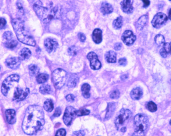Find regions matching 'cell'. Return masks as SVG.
I'll return each mask as SVG.
<instances>
[{"label":"cell","mask_w":171,"mask_h":136,"mask_svg":"<svg viewBox=\"0 0 171 136\" xmlns=\"http://www.w3.org/2000/svg\"><path fill=\"white\" fill-rule=\"evenodd\" d=\"M170 1H171V0H170Z\"/></svg>","instance_id":"obj_52"},{"label":"cell","mask_w":171,"mask_h":136,"mask_svg":"<svg viewBox=\"0 0 171 136\" xmlns=\"http://www.w3.org/2000/svg\"><path fill=\"white\" fill-rule=\"evenodd\" d=\"M48 78L49 75L48 74L44 73L38 74L37 76V82L38 84H44L48 80Z\"/></svg>","instance_id":"obj_27"},{"label":"cell","mask_w":171,"mask_h":136,"mask_svg":"<svg viewBox=\"0 0 171 136\" xmlns=\"http://www.w3.org/2000/svg\"><path fill=\"white\" fill-rule=\"evenodd\" d=\"M66 99L68 102H73L75 100V97L73 95H72V94H69V95H67L66 97Z\"/></svg>","instance_id":"obj_40"},{"label":"cell","mask_w":171,"mask_h":136,"mask_svg":"<svg viewBox=\"0 0 171 136\" xmlns=\"http://www.w3.org/2000/svg\"><path fill=\"white\" fill-rule=\"evenodd\" d=\"M116 109V104L114 102H111L108 104L107 113L105 116V120H108L113 116Z\"/></svg>","instance_id":"obj_19"},{"label":"cell","mask_w":171,"mask_h":136,"mask_svg":"<svg viewBox=\"0 0 171 136\" xmlns=\"http://www.w3.org/2000/svg\"><path fill=\"white\" fill-rule=\"evenodd\" d=\"M30 75L32 76H34L38 74L39 72V68L35 65H30L29 66Z\"/></svg>","instance_id":"obj_28"},{"label":"cell","mask_w":171,"mask_h":136,"mask_svg":"<svg viewBox=\"0 0 171 136\" xmlns=\"http://www.w3.org/2000/svg\"><path fill=\"white\" fill-rule=\"evenodd\" d=\"M100 10L104 15H106L112 13L113 11V8L112 5L109 3L103 2L102 3Z\"/></svg>","instance_id":"obj_21"},{"label":"cell","mask_w":171,"mask_h":136,"mask_svg":"<svg viewBox=\"0 0 171 136\" xmlns=\"http://www.w3.org/2000/svg\"><path fill=\"white\" fill-rule=\"evenodd\" d=\"M78 49L75 46H72L71 47L68 48V52L70 56H76L78 53Z\"/></svg>","instance_id":"obj_34"},{"label":"cell","mask_w":171,"mask_h":136,"mask_svg":"<svg viewBox=\"0 0 171 136\" xmlns=\"http://www.w3.org/2000/svg\"><path fill=\"white\" fill-rule=\"evenodd\" d=\"M20 80V76L17 74H13L6 78L3 81L2 85L1 91L4 96H7L9 90L12 86L13 82H18Z\"/></svg>","instance_id":"obj_7"},{"label":"cell","mask_w":171,"mask_h":136,"mask_svg":"<svg viewBox=\"0 0 171 136\" xmlns=\"http://www.w3.org/2000/svg\"><path fill=\"white\" fill-rule=\"evenodd\" d=\"M87 58L90 62V67L93 70H98L102 67V65L98 58V56L93 52L89 53Z\"/></svg>","instance_id":"obj_11"},{"label":"cell","mask_w":171,"mask_h":136,"mask_svg":"<svg viewBox=\"0 0 171 136\" xmlns=\"http://www.w3.org/2000/svg\"><path fill=\"white\" fill-rule=\"evenodd\" d=\"M143 2V7H147L150 5V2L149 0H142Z\"/></svg>","instance_id":"obj_47"},{"label":"cell","mask_w":171,"mask_h":136,"mask_svg":"<svg viewBox=\"0 0 171 136\" xmlns=\"http://www.w3.org/2000/svg\"><path fill=\"white\" fill-rule=\"evenodd\" d=\"M5 46L7 48L13 49L17 46L18 41L16 40H12L9 41L4 42Z\"/></svg>","instance_id":"obj_31"},{"label":"cell","mask_w":171,"mask_h":136,"mask_svg":"<svg viewBox=\"0 0 171 136\" xmlns=\"http://www.w3.org/2000/svg\"><path fill=\"white\" fill-rule=\"evenodd\" d=\"M12 25L19 41L27 45L36 46V41L28 32L26 30L23 20L20 18L13 19L12 21Z\"/></svg>","instance_id":"obj_3"},{"label":"cell","mask_w":171,"mask_h":136,"mask_svg":"<svg viewBox=\"0 0 171 136\" xmlns=\"http://www.w3.org/2000/svg\"><path fill=\"white\" fill-rule=\"evenodd\" d=\"M45 124L44 113L38 105H30L27 108L22 124V129L27 135H34L42 129Z\"/></svg>","instance_id":"obj_1"},{"label":"cell","mask_w":171,"mask_h":136,"mask_svg":"<svg viewBox=\"0 0 171 136\" xmlns=\"http://www.w3.org/2000/svg\"><path fill=\"white\" fill-rule=\"evenodd\" d=\"M37 1L33 4V9L43 23H49L53 19L59 17L60 8L58 6L44 7L39 0Z\"/></svg>","instance_id":"obj_2"},{"label":"cell","mask_w":171,"mask_h":136,"mask_svg":"<svg viewBox=\"0 0 171 136\" xmlns=\"http://www.w3.org/2000/svg\"><path fill=\"white\" fill-rule=\"evenodd\" d=\"M5 64L8 68L12 69H17L20 66L21 60L18 57H11L7 58L5 61Z\"/></svg>","instance_id":"obj_14"},{"label":"cell","mask_w":171,"mask_h":136,"mask_svg":"<svg viewBox=\"0 0 171 136\" xmlns=\"http://www.w3.org/2000/svg\"><path fill=\"white\" fill-rule=\"evenodd\" d=\"M29 93V89L28 88H26L25 90H24L17 87L15 89L13 100L16 101L23 100L24 99H25Z\"/></svg>","instance_id":"obj_10"},{"label":"cell","mask_w":171,"mask_h":136,"mask_svg":"<svg viewBox=\"0 0 171 136\" xmlns=\"http://www.w3.org/2000/svg\"><path fill=\"white\" fill-rule=\"evenodd\" d=\"M78 81V76L76 74H71L67 82V86L69 88H74L77 85Z\"/></svg>","instance_id":"obj_23"},{"label":"cell","mask_w":171,"mask_h":136,"mask_svg":"<svg viewBox=\"0 0 171 136\" xmlns=\"http://www.w3.org/2000/svg\"><path fill=\"white\" fill-rule=\"evenodd\" d=\"M147 108L148 111H150L151 112H156L157 109V105L152 101L148 102V104H147Z\"/></svg>","instance_id":"obj_33"},{"label":"cell","mask_w":171,"mask_h":136,"mask_svg":"<svg viewBox=\"0 0 171 136\" xmlns=\"http://www.w3.org/2000/svg\"><path fill=\"white\" fill-rule=\"evenodd\" d=\"M133 0H123L120 3L122 9L124 13L130 14L133 11Z\"/></svg>","instance_id":"obj_15"},{"label":"cell","mask_w":171,"mask_h":136,"mask_svg":"<svg viewBox=\"0 0 171 136\" xmlns=\"http://www.w3.org/2000/svg\"><path fill=\"white\" fill-rule=\"evenodd\" d=\"M92 38L96 44H99L102 41V31L99 29H95L93 32Z\"/></svg>","instance_id":"obj_20"},{"label":"cell","mask_w":171,"mask_h":136,"mask_svg":"<svg viewBox=\"0 0 171 136\" xmlns=\"http://www.w3.org/2000/svg\"><path fill=\"white\" fill-rule=\"evenodd\" d=\"M6 120L8 124H13L16 121V112L13 109H8L5 112Z\"/></svg>","instance_id":"obj_16"},{"label":"cell","mask_w":171,"mask_h":136,"mask_svg":"<svg viewBox=\"0 0 171 136\" xmlns=\"http://www.w3.org/2000/svg\"><path fill=\"white\" fill-rule=\"evenodd\" d=\"M105 58L108 62L114 63L116 61V53L114 51H109L105 54Z\"/></svg>","instance_id":"obj_24"},{"label":"cell","mask_w":171,"mask_h":136,"mask_svg":"<svg viewBox=\"0 0 171 136\" xmlns=\"http://www.w3.org/2000/svg\"><path fill=\"white\" fill-rule=\"evenodd\" d=\"M122 39L124 44L130 46L132 45L135 41L136 36L132 31L126 30L122 35Z\"/></svg>","instance_id":"obj_12"},{"label":"cell","mask_w":171,"mask_h":136,"mask_svg":"<svg viewBox=\"0 0 171 136\" xmlns=\"http://www.w3.org/2000/svg\"><path fill=\"white\" fill-rule=\"evenodd\" d=\"M67 78V74L65 70L58 69L53 73V81L55 88L60 89L64 86Z\"/></svg>","instance_id":"obj_5"},{"label":"cell","mask_w":171,"mask_h":136,"mask_svg":"<svg viewBox=\"0 0 171 136\" xmlns=\"http://www.w3.org/2000/svg\"><path fill=\"white\" fill-rule=\"evenodd\" d=\"M118 63L120 66H125L127 64V61L125 58H120V60H119Z\"/></svg>","instance_id":"obj_44"},{"label":"cell","mask_w":171,"mask_h":136,"mask_svg":"<svg viewBox=\"0 0 171 136\" xmlns=\"http://www.w3.org/2000/svg\"><path fill=\"white\" fill-rule=\"evenodd\" d=\"M31 55V51L27 48H24L21 50L19 53V57L21 61L27 60L29 58Z\"/></svg>","instance_id":"obj_22"},{"label":"cell","mask_w":171,"mask_h":136,"mask_svg":"<svg viewBox=\"0 0 171 136\" xmlns=\"http://www.w3.org/2000/svg\"><path fill=\"white\" fill-rule=\"evenodd\" d=\"M66 134V132L65 129H61L57 131V133L55 134V136H65Z\"/></svg>","instance_id":"obj_38"},{"label":"cell","mask_w":171,"mask_h":136,"mask_svg":"<svg viewBox=\"0 0 171 136\" xmlns=\"http://www.w3.org/2000/svg\"><path fill=\"white\" fill-rule=\"evenodd\" d=\"M78 37L79 38V40H80V41H82V42H84L86 41V37L85 34L81 32L79 33L78 34Z\"/></svg>","instance_id":"obj_41"},{"label":"cell","mask_w":171,"mask_h":136,"mask_svg":"<svg viewBox=\"0 0 171 136\" xmlns=\"http://www.w3.org/2000/svg\"><path fill=\"white\" fill-rule=\"evenodd\" d=\"M148 20V17L147 15L142 16L135 23V27L137 30H142L147 24Z\"/></svg>","instance_id":"obj_17"},{"label":"cell","mask_w":171,"mask_h":136,"mask_svg":"<svg viewBox=\"0 0 171 136\" xmlns=\"http://www.w3.org/2000/svg\"><path fill=\"white\" fill-rule=\"evenodd\" d=\"M168 18L171 20V9H170L169 13H168Z\"/></svg>","instance_id":"obj_49"},{"label":"cell","mask_w":171,"mask_h":136,"mask_svg":"<svg viewBox=\"0 0 171 136\" xmlns=\"http://www.w3.org/2000/svg\"><path fill=\"white\" fill-rule=\"evenodd\" d=\"M44 46L48 53L53 52L58 46V43L52 38H48L44 41Z\"/></svg>","instance_id":"obj_13"},{"label":"cell","mask_w":171,"mask_h":136,"mask_svg":"<svg viewBox=\"0 0 171 136\" xmlns=\"http://www.w3.org/2000/svg\"><path fill=\"white\" fill-rule=\"evenodd\" d=\"M168 17L163 13H158L156 14L152 21V24L153 27L158 28L167 21Z\"/></svg>","instance_id":"obj_9"},{"label":"cell","mask_w":171,"mask_h":136,"mask_svg":"<svg viewBox=\"0 0 171 136\" xmlns=\"http://www.w3.org/2000/svg\"><path fill=\"white\" fill-rule=\"evenodd\" d=\"M155 41L156 45L159 47L163 45L165 42L164 36L161 34H158L155 37Z\"/></svg>","instance_id":"obj_30"},{"label":"cell","mask_w":171,"mask_h":136,"mask_svg":"<svg viewBox=\"0 0 171 136\" xmlns=\"http://www.w3.org/2000/svg\"><path fill=\"white\" fill-rule=\"evenodd\" d=\"M40 91L43 94H49L51 92V87L48 85H44L40 87Z\"/></svg>","instance_id":"obj_32"},{"label":"cell","mask_w":171,"mask_h":136,"mask_svg":"<svg viewBox=\"0 0 171 136\" xmlns=\"http://www.w3.org/2000/svg\"><path fill=\"white\" fill-rule=\"evenodd\" d=\"M44 108L46 111L51 112L53 109L54 105L53 101L51 99H47L44 104Z\"/></svg>","instance_id":"obj_26"},{"label":"cell","mask_w":171,"mask_h":136,"mask_svg":"<svg viewBox=\"0 0 171 136\" xmlns=\"http://www.w3.org/2000/svg\"><path fill=\"white\" fill-rule=\"evenodd\" d=\"M123 26V17L119 16L113 21V26L115 29H119Z\"/></svg>","instance_id":"obj_29"},{"label":"cell","mask_w":171,"mask_h":136,"mask_svg":"<svg viewBox=\"0 0 171 136\" xmlns=\"http://www.w3.org/2000/svg\"><path fill=\"white\" fill-rule=\"evenodd\" d=\"M85 135V132L84 130H80L77 132H74L72 136H83Z\"/></svg>","instance_id":"obj_39"},{"label":"cell","mask_w":171,"mask_h":136,"mask_svg":"<svg viewBox=\"0 0 171 136\" xmlns=\"http://www.w3.org/2000/svg\"><path fill=\"white\" fill-rule=\"evenodd\" d=\"M143 92L142 89L140 88H135L132 90L130 93V96L133 100H139L143 96Z\"/></svg>","instance_id":"obj_18"},{"label":"cell","mask_w":171,"mask_h":136,"mask_svg":"<svg viewBox=\"0 0 171 136\" xmlns=\"http://www.w3.org/2000/svg\"><path fill=\"white\" fill-rule=\"evenodd\" d=\"M122 48V44L120 43H117L114 45V49L116 51L120 50Z\"/></svg>","instance_id":"obj_46"},{"label":"cell","mask_w":171,"mask_h":136,"mask_svg":"<svg viewBox=\"0 0 171 136\" xmlns=\"http://www.w3.org/2000/svg\"><path fill=\"white\" fill-rule=\"evenodd\" d=\"M89 114H90V111L85 109H80L78 111H77L76 112V114L78 116H82L85 115H89Z\"/></svg>","instance_id":"obj_36"},{"label":"cell","mask_w":171,"mask_h":136,"mask_svg":"<svg viewBox=\"0 0 171 136\" xmlns=\"http://www.w3.org/2000/svg\"><path fill=\"white\" fill-rule=\"evenodd\" d=\"M3 40H4L5 42L9 41L10 40H13V34L10 31H7L3 34Z\"/></svg>","instance_id":"obj_35"},{"label":"cell","mask_w":171,"mask_h":136,"mask_svg":"<svg viewBox=\"0 0 171 136\" xmlns=\"http://www.w3.org/2000/svg\"><path fill=\"white\" fill-rule=\"evenodd\" d=\"M160 53L161 56L163 57H164V58L167 57V56L168 55V53L166 52L165 50L163 48L160 50Z\"/></svg>","instance_id":"obj_45"},{"label":"cell","mask_w":171,"mask_h":136,"mask_svg":"<svg viewBox=\"0 0 171 136\" xmlns=\"http://www.w3.org/2000/svg\"><path fill=\"white\" fill-rule=\"evenodd\" d=\"M120 130L121 132L124 133V132H126V130H127V128H126V127H125V126H124V127H123V128L120 129Z\"/></svg>","instance_id":"obj_48"},{"label":"cell","mask_w":171,"mask_h":136,"mask_svg":"<svg viewBox=\"0 0 171 136\" xmlns=\"http://www.w3.org/2000/svg\"><path fill=\"white\" fill-rule=\"evenodd\" d=\"M61 113H62V111H61V108H57L55 109V112L53 114L54 117H58L61 115Z\"/></svg>","instance_id":"obj_43"},{"label":"cell","mask_w":171,"mask_h":136,"mask_svg":"<svg viewBox=\"0 0 171 136\" xmlns=\"http://www.w3.org/2000/svg\"><path fill=\"white\" fill-rule=\"evenodd\" d=\"M132 115V114L129 109H123L120 110L115 120V124L118 130L123 127L124 124L131 118Z\"/></svg>","instance_id":"obj_6"},{"label":"cell","mask_w":171,"mask_h":136,"mask_svg":"<svg viewBox=\"0 0 171 136\" xmlns=\"http://www.w3.org/2000/svg\"><path fill=\"white\" fill-rule=\"evenodd\" d=\"M120 96V92L118 90L113 91L110 94V98L112 99H118Z\"/></svg>","instance_id":"obj_37"},{"label":"cell","mask_w":171,"mask_h":136,"mask_svg":"<svg viewBox=\"0 0 171 136\" xmlns=\"http://www.w3.org/2000/svg\"><path fill=\"white\" fill-rule=\"evenodd\" d=\"M170 53L171 54V43L170 44Z\"/></svg>","instance_id":"obj_50"},{"label":"cell","mask_w":171,"mask_h":136,"mask_svg":"<svg viewBox=\"0 0 171 136\" xmlns=\"http://www.w3.org/2000/svg\"><path fill=\"white\" fill-rule=\"evenodd\" d=\"M135 131L132 136H145L149 125L148 118L146 115L139 114L134 118Z\"/></svg>","instance_id":"obj_4"},{"label":"cell","mask_w":171,"mask_h":136,"mask_svg":"<svg viewBox=\"0 0 171 136\" xmlns=\"http://www.w3.org/2000/svg\"><path fill=\"white\" fill-rule=\"evenodd\" d=\"M76 112L77 109L72 106H68L66 108L63 117V121L65 124L67 126H69L71 124L73 119L75 116H77Z\"/></svg>","instance_id":"obj_8"},{"label":"cell","mask_w":171,"mask_h":136,"mask_svg":"<svg viewBox=\"0 0 171 136\" xmlns=\"http://www.w3.org/2000/svg\"><path fill=\"white\" fill-rule=\"evenodd\" d=\"M6 24V20L4 18H0V29L4 28Z\"/></svg>","instance_id":"obj_42"},{"label":"cell","mask_w":171,"mask_h":136,"mask_svg":"<svg viewBox=\"0 0 171 136\" xmlns=\"http://www.w3.org/2000/svg\"><path fill=\"white\" fill-rule=\"evenodd\" d=\"M90 86L88 84H84L82 86V93L83 97L85 98H89L90 96Z\"/></svg>","instance_id":"obj_25"},{"label":"cell","mask_w":171,"mask_h":136,"mask_svg":"<svg viewBox=\"0 0 171 136\" xmlns=\"http://www.w3.org/2000/svg\"><path fill=\"white\" fill-rule=\"evenodd\" d=\"M170 124H171V121H170Z\"/></svg>","instance_id":"obj_51"}]
</instances>
